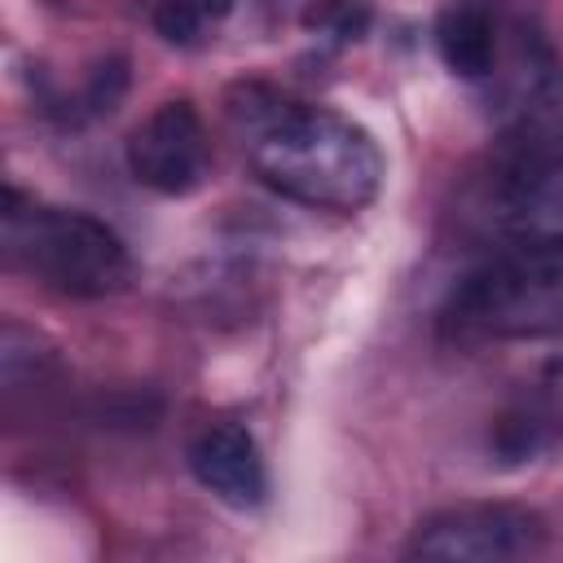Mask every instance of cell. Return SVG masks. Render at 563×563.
I'll return each instance as SVG.
<instances>
[{
	"label": "cell",
	"mask_w": 563,
	"mask_h": 563,
	"mask_svg": "<svg viewBox=\"0 0 563 563\" xmlns=\"http://www.w3.org/2000/svg\"><path fill=\"white\" fill-rule=\"evenodd\" d=\"M246 163L260 185L312 211L352 216L383 189V150L347 114L286 101L273 88H242L229 101Z\"/></svg>",
	"instance_id": "6da1fadb"
},
{
	"label": "cell",
	"mask_w": 563,
	"mask_h": 563,
	"mask_svg": "<svg viewBox=\"0 0 563 563\" xmlns=\"http://www.w3.org/2000/svg\"><path fill=\"white\" fill-rule=\"evenodd\" d=\"M506 44V22L493 0H444L435 13V53L457 79H488Z\"/></svg>",
	"instance_id": "9c48e42d"
},
{
	"label": "cell",
	"mask_w": 563,
	"mask_h": 563,
	"mask_svg": "<svg viewBox=\"0 0 563 563\" xmlns=\"http://www.w3.org/2000/svg\"><path fill=\"white\" fill-rule=\"evenodd\" d=\"M506 44L497 57V110L506 150H537L563 141V70L554 48L532 26H506Z\"/></svg>",
	"instance_id": "5b68a950"
},
{
	"label": "cell",
	"mask_w": 563,
	"mask_h": 563,
	"mask_svg": "<svg viewBox=\"0 0 563 563\" xmlns=\"http://www.w3.org/2000/svg\"><path fill=\"white\" fill-rule=\"evenodd\" d=\"M444 325L497 343L563 334V246L515 242L510 251L475 264L449 290Z\"/></svg>",
	"instance_id": "3957f363"
},
{
	"label": "cell",
	"mask_w": 563,
	"mask_h": 563,
	"mask_svg": "<svg viewBox=\"0 0 563 563\" xmlns=\"http://www.w3.org/2000/svg\"><path fill=\"white\" fill-rule=\"evenodd\" d=\"M53 365H57V356L35 330L4 321V330H0V396H4V405H18V396H26V391L35 396V387L48 383Z\"/></svg>",
	"instance_id": "30bf717a"
},
{
	"label": "cell",
	"mask_w": 563,
	"mask_h": 563,
	"mask_svg": "<svg viewBox=\"0 0 563 563\" xmlns=\"http://www.w3.org/2000/svg\"><path fill=\"white\" fill-rule=\"evenodd\" d=\"M0 251L9 268L66 299L119 295L136 273L128 242L106 220L75 207L35 202L18 185H9L0 202Z\"/></svg>",
	"instance_id": "7a4b0ae2"
},
{
	"label": "cell",
	"mask_w": 563,
	"mask_h": 563,
	"mask_svg": "<svg viewBox=\"0 0 563 563\" xmlns=\"http://www.w3.org/2000/svg\"><path fill=\"white\" fill-rule=\"evenodd\" d=\"M123 88H128V70H123V62L101 66V70L92 75V88H88L92 110H114V101L123 97Z\"/></svg>",
	"instance_id": "4fadbf2b"
},
{
	"label": "cell",
	"mask_w": 563,
	"mask_h": 563,
	"mask_svg": "<svg viewBox=\"0 0 563 563\" xmlns=\"http://www.w3.org/2000/svg\"><path fill=\"white\" fill-rule=\"evenodd\" d=\"M198 4H202L207 13H229V4H233V0H198Z\"/></svg>",
	"instance_id": "5bb4252c"
},
{
	"label": "cell",
	"mask_w": 563,
	"mask_h": 563,
	"mask_svg": "<svg viewBox=\"0 0 563 563\" xmlns=\"http://www.w3.org/2000/svg\"><path fill=\"white\" fill-rule=\"evenodd\" d=\"M128 172L136 185L163 194V198H185L207 180V128L194 101H163L150 110L123 145Z\"/></svg>",
	"instance_id": "8992f818"
},
{
	"label": "cell",
	"mask_w": 563,
	"mask_h": 563,
	"mask_svg": "<svg viewBox=\"0 0 563 563\" xmlns=\"http://www.w3.org/2000/svg\"><path fill=\"white\" fill-rule=\"evenodd\" d=\"M202 18H207V9L198 0H163L154 9V31L172 44H194L202 31Z\"/></svg>",
	"instance_id": "7c38bea8"
},
{
	"label": "cell",
	"mask_w": 563,
	"mask_h": 563,
	"mask_svg": "<svg viewBox=\"0 0 563 563\" xmlns=\"http://www.w3.org/2000/svg\"><path fill=\"white\" fill-rule=\"evenodd\" d=\"M493 220L515 242L563 246V141L506 150L493 185Z\"/></svg>",
	"instance_id": "52a82bcc"
},
{
	"label": "cell",
	"mask_w": 563,
	"mask_h": 563,
	"mask_svg": "<svg viewBox=\"0 0 563 563\" xmlns=\"http://www.w3.org/2000/svg\"><path fill=\"white\" fill-rule=\"evenodd\" d=\"M303 26L330 40H361L369 26V4L365 0H317L303 9Z\"/></svg>",
	"instance_id": "8fae6325"
},
{
	"label": "cell",
	"mask_w": 563,
	"mask_h": 563,
	"mask_svg": "<svg viewBox=\"0 0 563 563\" xmlns=\"http://www.w3.org/2000/svg\"><path fill=\"white\" fill-rule=\"evenodd\" d=\"M545 545V519L510 501H462L427 515L405 545L409 559L435 563H506Z\"/></svg>",
	"instance_id": "277c9868"
},
{
	"label": "cell",
	"mask_w": 563,
	"mask_h": 563,
	"mask_svg": "<svg viewBox=\"0 0 563 563\" xmlns=\"http://www.w3.org/2000/svg\"><path fill=\"white\" fill-rule=\"evenodd\" d=\"M189 471L194 479L233 510H251L268 493V471L260 444L238 422H216L189 440Z\"/></svg>",
	"instance_id": "ba28073f"
}]
</instances>
